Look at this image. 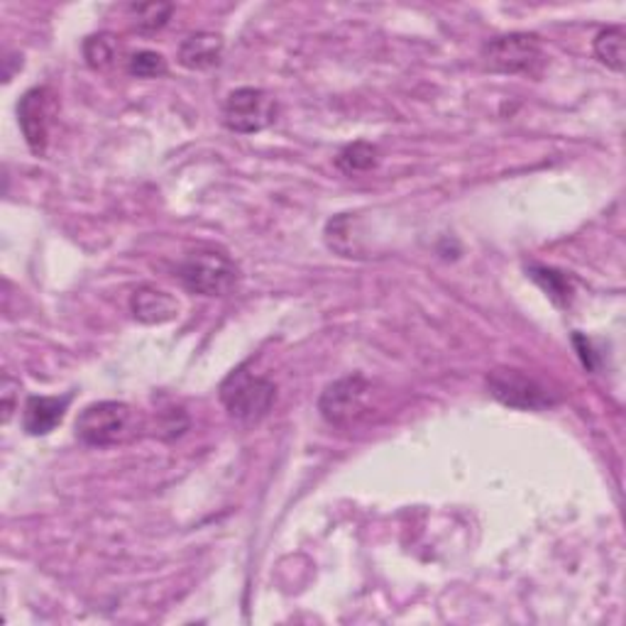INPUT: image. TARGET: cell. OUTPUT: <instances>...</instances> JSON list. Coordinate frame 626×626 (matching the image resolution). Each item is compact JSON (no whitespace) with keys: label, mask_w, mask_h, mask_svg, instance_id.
<instances>
[{"label":"cell","mask_w":626,"mask_h":626,"mask_svg":"<svg viewBox=\"0 0 626 626\" xmlns=\"http://www.w3.org/2000/svg\"><path fill=\"white\" fill-rule=\"evenodd\" d=\"M274 399V382L250 373L248 365L236 367L223 379V385H220V401H223L228 414L242 424H258L260 419H264L270 414Z\"/></svg>","instance_id":"obj_1"},{"label":"cell","mask_w":626,"mask_h":626,"mask_svg":"<svg viewBox=\"0 0 626 626\" xmlns=\"http://www.w3.org/2000/svg\"><path fill=\"white\" fill-rule=\"evenodd\" d=\"M177 280L191 294L223 296L238 282V267L223 250L199 248L177 267Z\"/></svg>","instance_id":"obj_2"},{"label":"cell","mask_w":626,"mask_h":626,"mask_svg":"<svg viewBox=\"0 0 626 626\" xmlns=\"http://www.w3.org/2000/svg\"><path fill=\"white\" fill-rule=\"evenodd\" d=\"M76 438L81 444L106 448L123 444L135 428V411L123 401H96L79 414Z\"/></svg>","instance_id":"obj_3"},{"label":"cell","mask_w":626,"mask_h":626,"mask_svg":"<svg viewBox=\"0 0 626 626\" xmlns=\"http://www.w3.org/2000/svg\"><path fill=\"white\" fill-rule=\"evenodd\" d=\"M487 387H490L492 397L502 401L504 407L521 411H541L559 404V397L549 392V387H543L539 379H533L514 367L492 369V373L487 375Z\"/></svg>","instance_id":"obj_4"},{"label":"cell","mask_w":626,"mask_h":626,"mask_svg":"<svg viewBox=\"0 0 626 626\" xmlns=\"http://www.w3.org/2000/svg\"><path fill=\"white\" fill-rule=\"evenodd\" d=\"M541 40L529 32L502 34L482 44V60L497 74H533L541 64Z\"/></svg>","instance_id":"obj_5"},{"label":"cell","mask_w":626,"mask_h":626,"mask_svg":"<svg viewBox=\"0 0 626 626\" xmlns=\"http://www.w3.org/2000/svg\"><path fill=\"white\" fill-rule=\"evenodd\" d=\"M277 121V101L262 88H236L223 101V125L230 133L254 135Z\"/></svg>","instance_id":"obj_6"},{"label":"cell","mask_w":626,"mask_h":626,"mask_svg":"<svg viewBox=\"0 0 626 626\" xmlns=\"http://www.w3.org/2000/svg\"><path fill=\"white\" fill-rule=\"evenodd\" d=\"M369 382L363 375H351L335 379L333 385L323 389L319 399V411L331 426H353L367 411Z\"/></svg>","instance_id":"obj_7"},{"label":"cell","mask_w":626,"mask_h":626,"mask_svg":"<svg viewBox=\"0 0 626 626\" xmlns=\"http://www.w3.org/2000/svg\"><path fill=\"white\" fill-rule=\"evenodd\" d=\"M56 113V96L48 86H34L18 103V123L22 137L34 155H44L50 145V127Z\"/></svg>","instance_id":"obj_8"},{"label":"cell","mask_w":626,"mask_h":626,"mask_svg":"<svg viewBox=\"0 0 626 626\" xmlns=\"http://www.w3.org/2000/svg\"><path fill=\"white\" fill-rule=\"evenodd\" d=\"M131 311L140 323L159 326V323H169L179 316V301L165 292V289L143 284L131 296Z\"/></svg>","instance_id":"obj_9"},{"label":"cell","mask_w":626,"mask_h":626,"mask_svg":"<svg viewBox=\"0 0 626 626\" xmlns=\"http://www.w3.org/2000/svg\"><path fill=\"white\" fill-rule=\"evenodd\" d=\"M72 399V392L64 394V397H30L25 411H22V428H25L30 436L52 434L54 428L64 421Z\"/></svg>","instance_id":"obj_10"},{"label":"cell","mask_w":626,"mask_h":626,"mask_svg":"<svg viewBox=\"0 0 626 626\" xmlns=\"http://www.w3.org/2000/svg\"><path fill=\"white\" fill-rule=\"evenodd\" d=\"M177 60L191 72H208L223 60V38L216 32H194L179 44Z\"/></svg>","instance_id":"obj_11"},{"label":"cell","mask_w":626,"mask_h":626,"mask_svg":"<svg viewBox=\"0 0 626 626\" xmlns=\"http://www.w3.org/2000/svg\"><path fill=\"white\" fill-rule=\"evenodd\" d=\"M624 48H626V34L622 25H612L597 32L595 38V56L612 72L622 74L624 72Z\"/></svg>","instance_id":"obj_12"},{"label":"cell","mask_w":626,"mask_h":626,"mask_svg":"<svg viewBox=\"0 0 626 626\" xmlns=\"http://www.w3.org/2000/svg\"><path fill=\"white\" fill-rule=\"evenodd\" d=\"M531 280L551 296L555 306H571L573 301V280L567 274L553 270V267H531Z\"/></svg>","instance_id":"obj_13"},{"label":"cell","mask_w":626,"mask_h":626,"mask_svg":"<svg viewBox=\"0 0 626 626\" xmlns=\"http://www.w3.org/2000/svg\"><path fill=\"white\" fill-rule=\"evenodd\" d=\"M377 161H379V149L373 143L357 140L353 145H347L345 149H341L335 165H338L345 174H357V171L373 169Z\"/></svg>","instance_id":"obj_14"},{"label":"cell","mask_w":626,"mask_h":626,"mask_svg":"<svg viewBox=\"0 0 626 626\" xmlns=\"http://www.w3.org/2000/svg\"><path fill=\"white\" fill-rule=\"evenodd\" d=\"M127 10H131L137 32L153 34L167 25L174 13V6L171 3H140V6H131Z\"/></svg>","instance_id":"obj_15"},{"label":"cell","mask_w":626,"mask_h":626,"mask_svg":"<svg viewBox=\"0 0 626 626\" xmlns=\"http://www.w3.org/2000/svg\"><path fill=\"white\" fill-rule=\"evenodd\" d=\"M115 54H118V40L111 32L91 34L84 42V60L91 69H106L113 64Z\"/></svg>","instance_id":"obj_16"},{"label":"cell","mask_w":626,"mask_h":626,"mask_svg":"<svg viewBox=\"0 0 626 626\" xmlns=\"http://www.w3.org/2000/svg\"><path fill=\"white\" fill-rule=\"evenodd\" d=\"M127 72L137 79H159L169 72L167 60L159 52L140 50L127 60Z\"/></svg>","instance_id":"obj_17"},{"label":"cell","mask_w":626,"mask_h":626,"mask_svg":"<svg viewBox=\"0 0 626 626\" xmlns=\"http://www.w3.org/2000/svg\"><path fill=\"white\" fill-rule=\"evenodd\" d=\"M18 392H20V382H15L10 375H6V379H3V424L13 419Z\"/></svg>","instance_id":"obj_18"}]
</instances>
